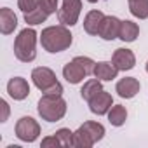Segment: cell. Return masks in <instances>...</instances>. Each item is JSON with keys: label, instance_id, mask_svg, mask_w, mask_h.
<instances>
[{"label": "cell", "instance_id": "1", "mask_svg": "<svg viewBox=\"0 0 148 148\" xmlns=\"http://www.w3.org/2000/svg\"><path fill=\"white\" fill-rule=\"evenodd\" d=\"M71 42H73V35L68 30V26H64V25L47 26L40 33V44H42L44 51H47L51 54L66 51L71 45Z\"/></svg>", "mask_w": 148, "mask_h": 148}, {"label": "cell", "instance_id": "2", "mask_svg": "<svg viewBox=\"0 0 148 148\" xmlns=\"http://www.w3.org/2000/svg\"><path fill=\"white\" fill-rule=\"evenodd\" d=\"M38 33L33 28H25L18 33L14 40V56L23 63H32L37 58V40Z\"/></svg>", "mask_w": 148, "mask_h": 148}, {"label": "cell", "instance_id": "3", "mask_svg": "<svg viewBox=\"0 0 148 148\" xmlns=\"http://www.w3.org/2000/svg\"><path fill=\"white\" fill-rule=\"evenodd\" d=\"M38 115L42 117V120L47 122H59L68 110V105L64 101L63 96H52V94H42V98L38 99L37 105Z\"/></svg>", "mask_w": 148, "mask_h": 148}, {"label": "cell", "instance_id": "4", "mask_svg": "<svg viewBox=\"0 0 148 148\" xmlns=\"http://www.w3.org/2000/svg\"><path fill=\"white\" fill-rule=\"evenodd\" d=\"M14 132H16L18 139H21L25 143H33L40 136V124L33 117H21L16 122Z\"/></svg>", "mask_w": 148, "mask_h": 148}, {"label": "cell", "instance_id": "5", "mask_svg": "<svg viewBox=\"0 0 148 148\" xmlns=\"http://www.w3.org/2000/svg\"><path fill=\"white\" fill-rule=\"evenodd\" d=\"M80 12H82V0H63L58 11V19L64 26H73L79 23Z\"/></svg>", "mask_w": 148, "mask_h": 148}, {"label": "cell", "instance_id": "6", "mask_svg": "<svg viewBox=\"0 0 148 148\" xmlns=\"http://www.w3.org/2000/svg\"><path fill=\"white\" fill-rule=\"evenodd\" d=\"M32 82H33V86L38 91L45 92L49 87H52L58 82V79H56V73L51 68H47V66H37L32 71Z\"/></svg>", "mask_w": 148, "mask_h": 148}, {"label": "cell", "instance_id": "7", "mask_svg": "<svg viewBox=\"0 0 148 148\" xmlns=\"http://www.w3.org/2000/svg\"><path fill=\"white\" fill-rule=\"evenodd\" d=\"M113 106V98L110 92H106L105 89L99 91L91 101H89V110L94 115H108L110 108Z\"/></svg>", "mask_w": 148, "mask_h": 148}, {"label": "cell", "instance_id": "8", "mask_svg": "<svg viewBox=\"0 0 148 148\" xmlns=\"http://www.w3.org/2000/svg\"><path fill=\"white\" fill-rule=\"evenodd\" d=\"M120 25H122V21H120L117 16H105V18H103V23H101V26H99L98 37H101L103 40H108V42L119 38Z\"/></svg>", "mask_w": 148, "mask_h": 148}, {"label": "cell", "instance_id": "9", "mask_svg": "<svg viewBox=\"0 0 148 148\" xmlns=\"http://www.w3.org/2000/svg\"><path fill=\"white\" fill-rule=\"evenodd\" d=\"M112 63L119 68V71H127L132 70L136 66V56L131 49H115V52L112 54Z\"/></svg>", "mask_w": 148, "mask_h": 148}, {"label": "cell", "instance_id": "10", "mask_svg": "<svg viewBox=\"0 0 148 148\" xmlns=\"http://www.w3.org/2000/svg\"><path fill=\"white\" fill-rule=\"evenodd\" d=\"M139 89H141V84H139V80H138L136 77H124V79H120V80L117 82V86H115L117 94H119L120 98H124V99L134 98V96L139 92Z\"/></svg>", "mask_w": 148, "mask_h": 148}, {"label": "cell", "instance_id": "11", "mask_svg": "<svg viewBox=\"0 0 148 148\" xmlns=\"http://www.w3.org/2000/svg\"><path fill=\"white\" fill-rule=\"evenodd\" d=\"M7 92H9V96L14 101H23L30 94V86H28L26 79H23V77H12L7 82Z\"/></svg>", "mask_w": 148, "mask_h": 148}, {"label": "cell", "instance_id": "12", "mask_svg": "<svg viewBox=\"0 0 148 148\" xmlns=\"http://www.w3.org/2000/svg\"><path fill=\"white\" fill-rule=\"evenodd\" d=\"M63 77L66 79V82H70V84H80L86 77H87V73H86V70L77 63V61H70V63H66L64 66H63Z\"/></svg>", "mask_w": 148, "mask_h": 148}, {"label": "cell", "instance_id": "13", "mask_svg": "<svg viewBox=\"0 0 148 148\" xmlns=\"http://www.w3.org/2000/svg\"><path fill=\"white\" fill-rule=\"evenodd\" d=\"M92 75H94L96 79H99L101 82H110V80L117 79L119 68H117L112 61H99V63H96V66H94V73H92Z\"/></svg>", "mask_w": 148, "mask_h": 148}, {"label": "cell", "instance_id": "14", "mask_svg": "<svg viewBox=\"0 0 148 148\" xmlns=\"http://www.w3.org/2000/svg\"><path fill=\"white\" fill-rule=\"evenodd\" d=\"M103 18H105V14L101 11H98V9L89 11L86 14V18H84V30H86V33L92 35V37L98 35L99 33V26L103 23Z\"/></svg>", "mask_w": 148, "mask_h": 148}, {"label": "cell", "instance_id": "15", "mask_svg": "<svg viewBox=\"0 0 148 148\" xmlns=\"http://www.w3.org/2000/svg\"><path fill=\"white\" fill-rule=\"evenodd\" d=\"M18 26V16L9 7L0 9V32L2 35H11Z\"/></svg>", "mask_w": 148, "mask_h": 148}, {"label": "cell", "instance_id": "16", "mask_svg": "<svg viewBox=\"0 0 148 148\" xmlns=\"http://www.w3.org/2000/svg\"><path fill=\"white\" fill-rule=\"evenodd\" d=\"M138 37H139V26H138V23H134L131 19H124L122 25H120L119 38L122 42H134Z\"/></svg>", "mask_w": 148, "mask_h": 148}, {"label": "cell", "instance_id": "17", "mask_svg": "<svg viewBox=\"0 0 148 148\" xmlns=\"http://www.w3.org/2000/svg\"><path fill=\"white\" fill-rule=\"evenodd\" d=\"M99 91H103V84H101V80L99 79H89V80H86L84 82V86H82V89H80V96H82V99L84 101H91Z\"/></svg>", "mask_w": 148, "mask_h": 148}, {"label": "cell", "instance_id": "18", "mask_svg": "<svg viewBox=\"0 0 148 148\" xmlns=\"http://www.w3.org/2000/svg\"><path fill=\"white\" fill-rule=\"evenodd\" d=\"M127 120V110L122 105H113L108 112V122L113 127H122Z\"/></svg>", "mask_w": 148, "mask_h": 148}, {"label": "cell", "instance_id": "19", "mask_svg": "<svg viewBox=\"0 0 148 148\" xmlns=\"http://www.w3.org/2000/svg\"><path fill=\"white\" fill-rule=\"evenodd\" d=\"M94 139L91 138V134L80 125L75 132H73V146H77V148H91L94 146Z\"/></svg>", "mask_w": 148, "mask_h": 148}, {"label": "cell", "instance_id": "20", "mask_svg": "<svg viewBox=\"0 0 148 148\" xmlns=\"http://www.w3.org/2000/svg\"><path fill=\"white\" fill-rule=\"evenodd\" d=\"M127 2H129V11L134 18L138 19L148 18V0H127Z\"/></svg>", "mask_w": 148, "mask_h": 148}, {"label": "cell", "instance_id": "21", "mask_svg": "<svg viewBox=\"0 0 148 148\" xmlns=\"http://www.w3.org/2000/svg\"><path fill=\"white\" fill-rule=\"evenodd\" d=\"M47 18H49V14H47L40 5H38L37 9L30 11V12H25V23H28L30 26L42 25V23H45V21H47Z\"/></svg>", "mask_w": 148, "mask_h": 148}, {"label": "cell", "instance_id": "22", "mask_svg": "<svg viewBox=\"0 0 148 148\" xmlns=\"http://www.w3.org/2000/svg\"><path fill=\"white\" fill-rule=\"evenodd\" d=\"M82 127L91 134V138L94 139V143L101 141V139L105 138V134H106L105 125H103V124H99V122H94V120H87V122H84V124H82Z\"/></svg>", "mask_w": 148, "mask_h": 148}, {"label": "cell", "instance_id": "23", "mask_svg": "<svg viewBox=\"0 0 148 148\" xmlns=\"http://www.w3.org/2000/svg\"><path fill=\"white\" fill-rule=\"evenodd\" d=\"M54 136L58 138L61 146H73V132L68 127H61L54 132Z\"/></svg>", "mask_w": 148, "mask_h": 148}, {"label": "cell", "instance_id": "24", "mask_svg": "<svg viewBox=\"0 0 148 148\" xmlns=\"http://www.w3.org/2000/svg\"><path fill=\"white\" fill-rule=\"evenodd\" d=\"M73 61H77V63H79V64H80V66L86 70L87 77L94 73V66H96V61H92L89 56H75V58H73Z\"/></svg>", "mask_w": 148, "mask_h": 148}, {"label": "cell", "instance_id": "25", "mask_svg": "<svg viewBox=\"0 0 148 148\" xmlns=\"http://www.w3.org/2000/svg\"><path fill=\"white\" fill-rule=\"evenodd\" d=\"M38 4H40V0H18V7H19V11H21L23 14H25V12H30V11H33V9H37Z\"/></svg>", "mask_w": 148, "mask_h": 148}, {"label": "cell", "instance_id": "26", "mask_svg": "<svg viewBox=\"0 0 148 148\" xmlns=\"http://www.w3.org/2000/svg\"><path fill=\"white\" fill-rule=\"evenodd\" d=\"M58 4H59V0H40V7L51 16V14H54V12H58L59 11V7H58Z\"/></svg>", "mask_w": 148, "mask_h": 148}, {"label": "cell", "instance_id": "27", "mask_svg": "<svg viewBox=\"0 0 148 148\" xmlns=\"http://www.w3.org/2000/svg\"><path fill=\"white\" fill-rule=\"evenodd\" d=\"M0 110H2V115H0V122H7L9 120V115H11V106L5 99H0Z\"/></svg>", "mask_w": 148, "mask_h": 148}, {"label": "cell", "instance_id": "28", "mask_svg": "<svg viewBox=\"0 0 148 148\" xmlns=\"http://www.w3.org/2000/svg\"><path fill=\"white\" fill-rule=\"evenodd\" d=\"M40 146H42V148H49V146H54V148H56V146H61V145H59L58 138L52 134V136L44 138V139H42V143H40Z\"/></svg>", "mask_w": 148, "mask_h": 148}, {"label": "cell", "instance_id": "29", "mask_svg": "<svg viewBox=\"0 0 148 148\" xmlns=\"http://www.w3.org/2000/svg\"><path fill=\"white\" fill-rule=\"evenodd\" d=\"M44 94H52V96H63V86H61V82L58 80L52 87H49Z\"/></svg>", "mask_w": 148, "mask_h": 148}, {"label": "cell", "instance_id": "30", "mask_svg": "<svg viewBox=\"0 0 148 148\" xmlns=\"http://www.w3.org/2000/svg\"><path fill=\"white\" fill-rule=\"evenodd\" d=\"M145 70H146V73H148V61H146V64H145Z\"/></svg>", "mask_w": 148, "mask_h": 148}, {"label": "cell", "instance_id": "31", "mask_svg": "<svg viewBox=\"0 0 148 148\" xmlns=\"http://www.w3.org/2000/svg\"><path fill=\"white\" fill-rule=\"evenodd\" d=\"M87 2H91V4H96V2H98V0H87Z\"/></svg>", "mask_w": 148, "mask_h": 148}]
</instances>
